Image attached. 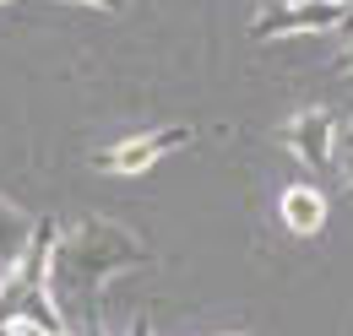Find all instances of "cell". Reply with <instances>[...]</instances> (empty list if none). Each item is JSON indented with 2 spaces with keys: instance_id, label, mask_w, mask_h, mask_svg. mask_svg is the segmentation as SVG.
Returning a JSON list of instances; mask_svg holds the SVG:
<instances>
[{
  "instance_id": "cell-14",
  "label": "cell",
  "mask_w": 353,
  "mask_h": 336,
  "mask_svg": "<svg viewBox=\"0 0 353 336\" xmlns=\"http://www.w3.org/2000/svg\"><path fill=\"white\" fill-rule=\"evenodd\" d=\"M49 336H71V331H49Z\"/></svg>"
},
{
  "instance_id": "cell-2",
  "label": "cell",
  "mask_w": 353,
  "mask_h": 336,
  "mask_svg": "<svg viewBox=\"0 0 353 336\" xmlns=\"http://www.w3.org/2000/svg\"><path fill=\"white\" fill-rule=\"evenodd\" d=\"M343 22V6L332 0H272L261 17L250 22V39H310V33H337Z\"/></svg>"
},
{
  "instance_id": "cell-8",
  "label": "cell",
  "mask_w": 353,
  "mask_h": 336,
  "mask_svg": "<svg viewBox=\"0 0 353 336\" xmlns=\"http://www.w3.org/2000/svg\"><path fill=\"white\" fill-rule=\"evenodd\" d=\"M131 336H152V326H147V315H136V326H131Z\"/></svg>"
},
{
  "instance_id": "cell-1",
  "label": "cell",
  "mask_w": 353,
  "mask_h": 336,
  "mask_svg": "<svg viewBox=\"0 0 353 336\" xmlns=\"http://www.w3.org/2000/svg\"><path fill=\"white\" fill-rule=\"evenodd\" d=\"M141 260V244L131 233L109 228V222H88L77 228L71 239H54V255H49V293L71 288V293H92L103 277H114L120 266H136Z\"/></svg>"
},
{
  "instance_id": "cell-7",
  "label": "cell",
  "mask_w": 353,
  "mask_h": 336,
  "mask_svg": "<svg viewBox=\"0 0 353 336\" xmlns=\"http://www.w3.org/2000/svg\"><path fill=\"white\" fill-rule=\"evenodd\" d=\"M337 33H343V39H353V0L343 6V22H337Z\"/></svg>"
},
{
  "instance_id": "cell-6",
  "label": "cell",
  "mask_w": 353,
  "mask_h": 336,
  "mask_svg": "<svg viewBox=\"0 0 353 336\" xmlns=\"http://www.w3.org/2000/svg\"><path fill=\"white\" fill-rule=\"evenodd\" d=\"M11 336H44V331H39L33 320H11Z\"/></svg>"
},
{
  "instance_id": "cell-12",
  "label": "cell",
  "mask_w": 353,
  "mask_h": 336,
  "mask_svg": "<svg viewBox=\"0 0 353 336\" xmlns=\"http://www.w3.org/2000/svg\"><path fill=\"white\" fill-rule=\"evenodd\" d=\"M348 179H353V152H348Z\"/></svg>"
},
{
  "instance_id": "cell-4",
  "label": "cell",
  "mask_w": 353,
  "mask_h": 336,
  "mask_svg": "<svg viewBox=\"0 0 353 336\" xmlns=\"http://www.w3.org/2000/svg\"><path fill=\"white\" fill-rule=\"evenodd\" d=\"M288 152H299L310 168H332L337 158V125L326 109H305L294 125H288Z\"/></svg>"
},
{
  "instance_id": "cell-3",
  "label": "cell",
  "mask_w": 353,
  "mask_h": 336,
  "mask_svg": "<svg viewBox=\"0 0 353 336\" xmlns=\"http://www.w3.org/2000/svg\"><path fill=\"white\" fill-rule=\"evenodd\" d=\"M190 141V130L185 125H169V130H152V136H131V141H120V147H109V152H92V168H114V174H147V168L158 163L163 152H174Z\"/></svg>"
},
{
  "instance_id": "cell-10",
  "label": "cell",
  "mask_w": 353,
  "mask_h": 336,
  "mask_svg": "<svg viewBox=\"0 0 353 336\" xmlns=\"http://www.w3.org/2000/svg\"><path fill=\"white\" fill-rule=\"evenodd\" d=\"M343 71H353V39H348V49H343Z\"/></svg>"
},
{
  "instance_id": "cell-5",
  "label": "cell",
  "mask_w": 353,
  "mask_h": 336,
  "mask_svg": "<svg viewBox=\"0 0 353 336\" xmlns=\"http://www.w3.org/2000/svg\"><path fill=\"white\" fill-rule=\"evenodd\" d=\"M277 211H283V228H288V233H321L332 207H326L321 190H310V185H288L283 201H277Z\"/></svg>"
},
{
  "instance_id": "cell-15",
  "label": "cell",
  "mask_w": 353,
  "mask_h": 336,
  "mask_svg": "<svg viewBox=\"0 0 353 336\" xmlns=\"http://www.w3.org/2000/svg\"><path fill=\"white\" fill-rule=\"evenodd\" d=\"M332 6H348V0H332Z\"/></svg>"
},
{
  "instance_id": "cell-11",
  "label": "cell",
  "mask_w": 353,
  "mask_h": 336,
  "mask_svg": "<svg viewBox=\"0 0 353 336\" xmlns=\"http://www.w3.org/2000/svg\"><path fill=\"white\" fill-rule=\"evenodd\" d=\"M88 6H103V11H114V6H120V0H88Z\"/></svg>"
},
{
  "instance_id": "cell-13",
  "label": "cell",
  "mask_w": 353,
  "mask_h": 336,
  "mask_svg": "<svg viewBox=\"0 0 353 336\" xmlns=\"http://www.w3.org/2000/svg\"><path fill=\"white\" fill-rule=\"evenodd\" d=\"M0 336H11V326H0Z\"/></svg>"
},
{
  "instance_id": "cell-9",
  "label": "cell",
  "mask_w": 353,
  "mask_h": 336,
  "mask_svg": "<svg viewBox=\"0 0 353 336\" xmlns=\"http://www.w3.org/2000/svg\"><path fill=\"white\" fill-rule=\"evenodd\" d=\"M337 147H343V152H353V125H348V130H337Z\"/></svg>"
}]
</instances>
